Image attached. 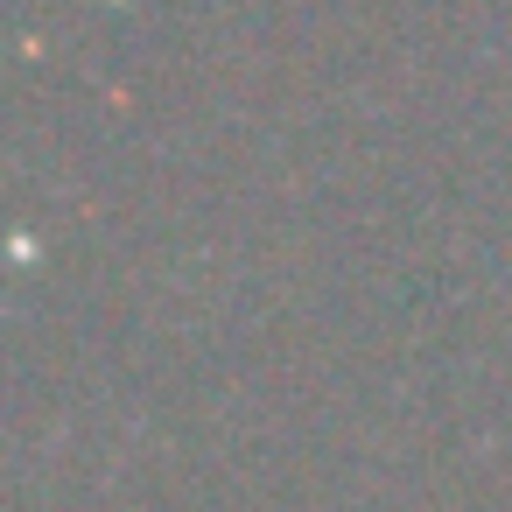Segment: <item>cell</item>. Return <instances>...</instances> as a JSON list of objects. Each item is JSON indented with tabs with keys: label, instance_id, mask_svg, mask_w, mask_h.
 <instances>
[]
</instances>
